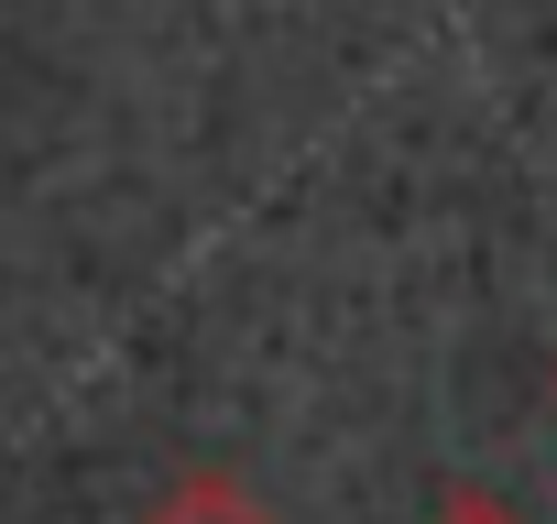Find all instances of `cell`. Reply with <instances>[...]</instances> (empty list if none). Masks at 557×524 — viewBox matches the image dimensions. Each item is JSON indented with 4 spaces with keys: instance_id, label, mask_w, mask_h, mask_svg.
I'll use <instances>...</instances> for the list:
<instances>
[{
    "instance_id": "3957f363",
    "label": "cell",
    "mask_w": 557,
    "mask_h": 524,
    "mask_svg": "<svg viewBox=\"0 0 557 524\" xmlns=\"http://www.w3.org/2000/svg\"><path fill=\"white\" fill-rule=\"evenodd\" d=\"M546 394H557V383H546Z\"/></svg>"
},
{
    "instance_id": "7a4b0ae2",
    "label": "cell",
    "mask_w": 557,
    "mask_h": 524,
    "mask_svg": "<svg viewBox=\"0 0 557 524\" xmlns=\"http://www.w3.org/2000/svg\"><path fill=\"white\" fill-rule=\"evenodd\" d=\"M416 524H535L513 491H492V481H437V502L416 513Z\"/></svg>"
},
{
    "instance_id": "6da1fadb",
    "label": "cell",
    "mask_w": 557,
    "mask_h": 524,
    "mask_svg": "<svg viewBox=\"0 0 557 524\" xmlns=\"http://www.w3.org/2000/svg\"><path fill=\"white\" fill-rule=\"evenodd\" d=\"M143 524H273V502H262L240 470H175V481L143 502Z\"/></svg>"
}]
</instances>
